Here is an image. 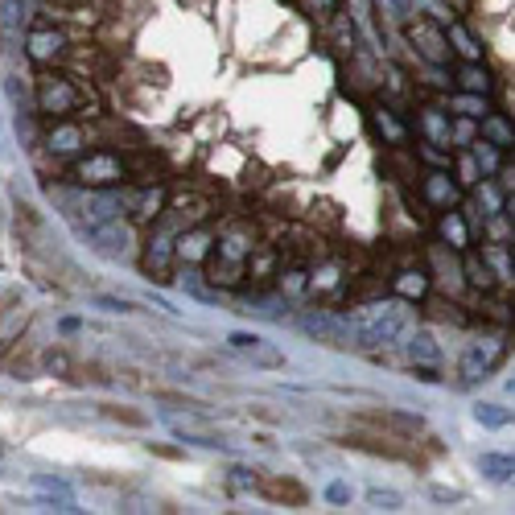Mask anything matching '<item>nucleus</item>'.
<instances>
[{
	"label": "nucleus",
	"instance_id": "nucleus-1",
	"mask_svg": "<svg viewBox=\"0 0 515 515\" xmlns=\"http://www.w3.org/2000/svg\"><path fill=\"white\" fill-rule=\"evenodd\" d=\"M260 248V239H256V227L244 223V219H235L219 231L215 239V252L211 260H206V272H211V281L223 285V289H239L248 281V264Z\"/></svg>",
	"mask_w": 515,
	"mask_h": 515
},
{
	"label": "nucleus",
	"instance_id": "nucleus-2",
	"mask_svg": "<svg viewBox=\"0 0 515 515\" xmlns=\"http://www.w3.org/2000/svg\"><path fill=\"white\" fill-rule=\"evenodd\" d=\"M408 322H412V314H408L400 301H371V305H359L355 314H351L355 347H363V351L392 347L396 338L408 334Z\"/></svg>",
	"mask_w": 515,
	"mask_h": 515
},
{
	"label": "nucleus",
	"instance_id": "nucleus-3",
	"mask_svg": "<svg viewBox=\"0 0 515 515\" xmlns=\"http://www.w3.org/2000/svg\"><path fill=\"white\" fill-rule=\"evenodd\" d=\"M33 99H38V112L46 120H66V116H95L99 108H87V91L62 71H46L33 83Z\"/></svg>",
	"mask_w": 515,
	"mask_h": 515
},
{
	"label": "nucleus",
	"instance_id": "nucleus-4",
	"mask_svg": "<svg viewBox=\"0 0 515 515\" xmlns=\"http://www.w3.org/2000/svg\"><path fill=\"white\" fill-rule=\"evenodd\" d=\"M66 178L87 186V190H103V186H124L132 178V161L112 153V149H91L83 157L71 161V169H66Z\"/></svg>",
	"mask_w": 515,
	"mask_h": 515
},
{
	"label": "nucleus",
	"instance_id": "nucleus-5",
	"mask_svg": "<svg viewBox=\"0 0 515 515\" xmlns=\"http://www.w3.org/2000/svg\"><path fill=\"white\" fill-rule=\"evenodd\" d=\"M507 355V342L503 338H487V342H470V347L462 351V363H458V375H462V384H478V380H491V375L499 371Z\"/></svg>",
	"mask_w": 515,
	"mask_h": 515
},
{
	"label": "nucleus",
	"instance_id": "nucleus-6",
	"mask_svg": "<svg viewBox=\"0 0 515 515\" xmlns=\"http://www.w3.org/2000/svg\"><path fill=\"white\" fill-rule=\"evenodd\" d=\"M408 42H412V50H417L425 62H433V66H445V62L454 58L450 33H445V25H437V21H429V17L408 21Z\"/></svg>",
	"mask_w": 515,
	"mask_h": 515
},
{
	"label": "nucleus",
	"instance_id": "nucleus-7",
	"mask_svg": "<svg viewBox=\"0 0 515 515\" xmlns=\"http://www.w3.org/2000/svg\"><path fill=\"white\" fill-rule=\"evenodd\" d=\"M297 326H301V334H309L314 342H326V347H355L351 318H338V314H330V309H314V314H301Z\"/></svg>",
	"mask_w": 515,
	"mask_h": 515
},
{
	"label": "nucleus",
	"instance_id": "nucleus-8",
	"mask_svg": "<svg viewBox=\"0 0 515 515\" xmlns=\"http://www.w3.org/2000/svg\"><path fill=\"white\" fill-rule=\"evenodd\" d=\"M87 145H91V128H87V124H79L75 116L54 120V124H50V132H46V149H50L54 157H62V161L83 157V153H87Z\"/></svg>",
	"mask_w": 515,
	"mask_h": 515
},
{
	"label": "nucleus",
	"instance_id": "nucleus-9",
	"mask_svg": "<svg viewBox=\"0 0 515 515\" xmlns=\"http://www.w3.org/2000/svg\"><path fill=\"white\" fill-rule=\"evenodd\" d=\"M25 54L38 62V66H58L66 54H71V38L62 29H50V25H33L29 38H25Z\"/></svg>",
	"mask_w": 515,
	"mask_h": 515
},
{
	"label": "nucleus",
	"instance_id": "nucleus-10",
	"mask_svg": "<svg viewBox=\"0 0 515 515\" xmlns=\"http://www.w3.org/2000/svg\"><path fill=\"white\" fill-rule=\"evenodd\" d=\"M417 194H421V202L429 206V211H437V215L462 202V186L454 182V174H445V169H429V174L421 178V186H417Z\"/></svg>",
	"mask_w": 515,
	"mask_h": 515
},
{
	"label": "nucleus",
	"instance_id": "nucleus-11",
	"mask_svg": "<svg viewBox=\"0 0 515 515\" xmlns=\"http://www.w3.org/2000/svg\"><path fill=\"white\" fill-rule=\"evenodd\" d=\"M215 239H219V235H215V227L206 223V219H202V223H194V227H186V231H182V239H178V264H182V268H198V264H206V260H211V252H215V248H211Z\"/></svg>",
	"mask_w": 515,
	"mask_h": 515
},
{
	"label": "nucleus",
	"instance_id": "nucleus-12",
	"mask_svg": "<svg viewBox=\"0 0 515 515\" xmlns=\"http://www.w3.org/2000/svg\"><path fill=\"white\" fill-rule=\"evenodd\" d=\"M367 429H380V433H388V437H417L421 429H425V421L421 417H412V412H363L359 417Z\"/></svg>",
	"mask_w": 515,
	"mask_h": 515
},
{
	"label": "nucleus",
	"instance_id": "nucleus-13",
	"mask_svg": "<svg viewBox=\"0 0 515 515\" xmlns=\"http://www.w3.org/2000/svg\"><path fill=\"white\" fill-rule=\"evenodd\" d=\"M169 206V190L165 186H141V190H128V215L136 223H153L161 211Z\"/></svg>",
	"mask_w": 515,
	"mask_h": 515
},
{
	"label": "nucleus",
	"instance_id": "nucleus-14",
	"mask_svg": "<svg viewBox=\"0 0 515 515\" xmlns=\"http://www.w3.org/2000/svg\"><path fill=\"white\" fill-rule=\"evenodd\" d=\"M437 231H441V239H445V248H454V252H466V248L474 244V231H470V219H466L462 206H450V211H441Z\"/></svg>",
	"mask_w": 515,
	"mask_h": 515
},
{
	"label": "nucleus",
	"instance_id": "nucleus-15",
	"mask_svg": "<svg viewBox=\"0 0 515 515\" xmlns=\"http://www.w3.org/2000/svg\"><path fill=\"white\" fill-rule=\"evenodd\" d=\"M268 503H289V507H305L309 503V491L297 483V478H260L256 487Z\"/></svg>",
	"mask_w": 515,
	"mask_h": 515
},
{
	"label": "nucleus",
	"instance_id": "nucleus-16",
	"mask_svg": "<svg viewBox=\"0 0 515 515\" xmlns=\"http://www.w3.org/2000/svg\"><path fill=\"white\" fill-rule=\"evenodd\" d=\"M404 351H408L412 367H441V347H437L433 330H412L408 342H404Z\"/></svg>",
	"mask_w": 515,
	"mask_h": 515
},
{
	"label": "nucleus",
	"instance_id": "nucleus-17",
	"mask_svg": "<svg viewBox=\"0 0 515 515\" xmlns=\"http://www.w3.org/2000/svg\"><path fill=\"white\" fill-rule=\"evenodd\" d=\"M421 132H425V145H437V149H454V128H450V116L437 112V108H425L421 112Z\"/></svg>",
	"mask_w": 515,
	"mask_h": 515
},
{
	"label": "nucleus",
	"instance_id": "nucleus-18",
	"mask_svg": "<svg viewBox=\"0 0 515 515\" xmlns=\"http://www.w3.org/2000/svg\"><path fill=\"white\" fill-rule=\"evenodd\" d=\"M483 141H491L495 149H515V124H507L503 116H483Z\"/></svg>",
	"mask_w": 515,
	"mask_h": 515
},
{
	"label": "nucleus",
	"instance_id": "nucleus-19",
	"mask_svg": "<svg viewBox=\"0 0 515 515\" xmlns=\"http://www.w3.org/2000/svg\"><path fill=\"white\" fill-rule=\"evenodd\" d=\"M478 470H483L491 483H511L515 478V454H483L478 458Z\"/></svg>",
	"mask_w": 515,
	"mask_h": 515
},
{
	"label": "nucleus",
	"instance_id": "nucleus-20",
	"mask_svg": "<svg viewBox=\"0 0 515 515\" xmlns=\"http://www.w3.org/2000/svg\"><path fill=\"white\" fill-rule=\"evenodd\" d=\"M392 289H396L400 297H408V301H412V297H425V293H429V272H425V268H404L400 277L392 281Z\"/></svg>",
	"mask_w": 515,
	"mask_h": 515
},
{
	"label": "nucleus",
	"instance_id": "nucleus-21",
	"mask_svg": "<svg viewBox=\"0 0 515 515\" xmlns=\"http://www.w3.org/2000/svg\"><path fill=\"white\" fill-rule=\"evenodd\" d=\"M474 421L483 425V429H507V425H515V412L511 408H499V404H478L474 408Z\"/></svg>",
	"mask_w": 515,
	"mask_h": 515
},
{
	"label": "nucleus",
	"instance_id": "nucleus-22",
	"mask_svg": "<svg viewBox=\"0 0 515 515\" xmlns=\"http://www.w3.org/2000/svg\"><path fill=\"white\" fill-rule=\"evenodd\" d=\"M252 367H264V371H281L285 367V355L277 351V347H268V342H256V347L244 355Z\"/></svg>",
	"mask_w": 515,
	"mask_h": 515
},
{
	"label": "nucleus",
	"instance_id": "nucleus-23",
	"mask_svg": "<svg viewBox=\"0 0 515 515\" xmlns=\"http://www.w3.org/2000/svg\"><path fill=\"white\" fill-rule=\"evenodd\" d=\"M458 79H462V91H470V95H487V91H491V79H487V71H483L478 62L462 66Z\"/></svg>",
	"mask_w": 515,
	"mask_h": 515
},
{
	"label": "nucleus",
	"instance_id": "nucleus-24",
	"mask_svg": "<svg viewBox=\"0 0 515 515\" xmlns=\"http://www.w3.org/2000/svg\"><path fill=\"white\" fill-rule=\"evenodd\" d=\"M445 33H450V42H454V50L458 54H466L470 62H478V58H483V50H478L474 42H470V33L458 25V21H450V25H445Z\"/></svg>",
	"mask_w": 515,
	"mask_h": 515
},
{
	"label": "nucleus",
	"instance_id": "nucleus-25",
	"mask_svg": "<svg viewBox=\"0 0 515 515\" xmlns=\"http://www.w3.org/2000/svg\"><path fill=\"white\" fill-rule=\"evenodd\" d=\"M42 367L50 375H62V380H71V371H75V363H71V355H66V351H46L42 355Z\"/></svg>",
	"mask_w": 515,
	"mask_h": 515
},
{
	"label": "nucleus",
	"instance_id": "nucleus-26",
	"mask_svg": "<svg viewBox=\"0 0 515 515\" xmlns=\"http://www.w3.org/2000/svg\"><path fill=\"white\" fill-rule=\"evenodd\" d=\"M297 5H301V13H309L314 21H326V17H334V13H338L342 0H297Z\"/></svg>",
	"mask_w": 515,
	"mask_h": 515
},
{
	"label": "nucleus",
	"instance_id": "nucleus-27",
	"mask_svg": "<svg viewBox=\"0 0 515 515\" xmlns=\"http://www.w3.org/2000/svg\"><path fill=\"white\" fill-rule=\"evenodd\" d=\"M182 285H186L194 297H202V301H219V293H211V289L202 285V272H198V268H186V272H182Z\"/></svg>",
	"mask_w": 515,
	"mask_h": 515
},
{
	"label": "nucleus",
	"instance_id": "nucleus-28",
	"mask_svg": "<svg viewBox=\"0 0 515 515\" xmlns=\"http://www.w3.org/2000/svg\"><path fill=\"white\" fill-rule=\"evenodd\" d=\"M375 124H380V132H388V141H392V145L404 141V124H396V120L388 116V108H384V112H375Z\"/></svg>",
	"mask_w": 515,
	"mask_h": 515
},
{
	"label": "nucleus",
	"instance_id": "nucleus-29",
	"mask_svg": "<svg viewBox=\"0 0 515 515\" xmlns=\"http://www.w3.org/2000/svg\"><path fill=\"white\" fill-rule=\"evenodd\" d=\"M301 289H305V272H301V268H289V272H281V293L297 297Z\"/></svg>",
	"mask_w": 515,
	"mask_h": 515
},
{
	"label": "nucleus",
	"instance_id": "nucleus-30",
	"mask_svg": "<svg viewBox=\"0 0 515 515\" xmlns=\"http://www.w3.org/2000/svg\"><path fill=\"white\" fill-rule=\"evenodd\" d=\"M103 417H112V421H124V425H136V429L145 425V417H141V412H128V408H112V404H103Z\"/></svg>",
	"mask_w": 515,
	"mask_h": 515
},
{
	"label": "nucleus",
	"instance_id": "nucleus-31",
	"mask_svg": "<svg viewBox=\"0 0 515 515\" xmlns=\"http://www.w3.org/2000/svg\"><path fill=\"white\" fill-rule=\"evenodd\" d=\"M178 441H190V445H202V450H223L219 437H206V433H186V429H174Z\"/></svg>",
	"mask_w": 515,
	"mask_h": 515
},
{
	"label": "nucleus",
	"instance_id": "nucleus-32",
	"mask_svg": "<svg viewBox=\"0 0 515 515\" xmlns=\"http://www.w3.org/2000/svg\"><path fill=\"white\" fill-rule=\"evenodd\" d=\"M367 499H371V507H400V495L396 491H380V487H375V491H367Z\"/></svg>",
	"mask_w": 515,
	"mask_h": 515
},
{
	"label": "nucleus",
	"instance_id": "nucleus-33",
	"mask_svg": "<svg viewBox=\"0 0 515 515\" xmlns=\"http://www.w3.org/2000/svg\"><path fill=\"white\" fill-rule=\"evenodd\" d=\"M95 305L99 309H112V314H132V301H124V297H95Z\"/></svg>",
	"mask_w": 515,
	"mask_h": 515
},
{
	"label": "nucleus",
	"instance_id": "nucleus-34",
	"mask_svg": "<svg viewBox=\"0 0 515 515\" xmlns=\"http://www.w3.org/2000/svg\"><path fill=\"white\" fill-rule=\"evenodd\" d=\"M326 499L338 503V507H342V503H351V487H347V483H330V487H326Z\"/></svg>",
	"mask_w": 515,
	"mask_h": 515
},
{
	"label": "nucleus",
	"instance_id": "nucleus-35",
	"mask_svg": "<svg viewBox=\"0 0 515 515\" xmlns=\"http://www.w3.org/2000/svg\"><path fill=\"white\" fill-rule=\"evenodd\" d=\"M412 375H417V380H425V384H437V380H441L437 367H412Z\"/></svg>",
	"mask_w": 515,
	"mask_h": 515
},
{
	"label": "nucleus",
	"instance_id": "nucleus-36",
	"mask_svg": "<svg viewBox=\"0 0 515 515\" xmlns=\"http://www.w3.org/2000/svg\"><path fill=\"white\" fill-rule=\"evenodd\" d=\"M429 495H433L437 503H462V495H458V491H445V487H433Z\"/></svg>",
	"mask_w": 515,
	"mask_h": 515
},
{
	"label": "nucleus",
	"instance_id": "nucleus-37",
	"mask_svg": "<svg viewBox=\"0 0 515 515\" xmlns=\"http://www.w3.org/2000/svg\"><path fill=\"white\" fill-rule=\"evenodd\" d=\"M499 174H503V190H515V165H499Z\"/></svg>",
	"mask_w": 515,
	"mask_h": 515
},
{
	"label": "nucleus",
	"instance_id": "nucleus-38",
	"mask_svg": "<svg viewBox=\"0 0 515 515\" xmlns=\"http://www.w3.org/2000/svg\"><path fill=\"white\" fill-rule=\"evenodd\" d=\"M511 392H515V380H511Z\"/></svg>",
	"mask_w": 515,
	"mask_h": 515
}]
</instances>
